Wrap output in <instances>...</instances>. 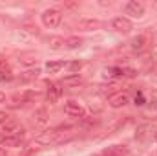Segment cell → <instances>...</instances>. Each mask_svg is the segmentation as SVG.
<instances>
[{"mask_svg":"<svg viewBox=\"0 0 157 156\" xmlns=\"http://www.w3.org/2000/svg\"><path fill=\"white\" fill-rule=\"evenodd\" d=\"M133 101H135V105H137V107H143V105L146 103V101H144L143 92H137V94H135V97H133Z\"/></svg>","mask_w":157,"mask_h":156,"instance_id":"19","label":"cell"},{"mask_svg":"<svg viewBox=\"0 0 157 156\" xmlns=\"http://www.w3.org/2000/svg\"><path fill=\"white\" fill-rule=\"evenodd\" d=\"M152 107L157 109V92H154V101H152Z\"/></svg>","mask_w":157,"mask_h":156,"instance_id":"22","label":"cell"},{"mask_svg":"<svg viewBox=\"0 0 157 156\" xmlns=\"http://www.w3.org/2000/svg\"><path fill=\"white\" fill-rule=\"evenodd\" d=\"M6 101V94L4 92H0V103H4Z\"/></svg>","mask_w":157,"mask_h":156,"instance_id":"23","label":"cell"},{"mask_svg":"<svg viewBox=\"0 0 157 156\" xmlns=\"http://www.w3.org/2000/svg\"><path fill=\"white\" fill-rule=\"evenodd\" d=\"M49 46L57 50V48H62V46H66V40L62 39V37H51V39H49Z\"/></svg>","mask_w":157,"mask_h":156,"instance_id":"15","label":"cell"},{"mask_svg":"<svg viewBox=\"0 0 157 156\" xmlns=\"http://www.w3.org/2000/svg\"><path fill=\"white\" fill-rule=\"evenodd\" d=\"M60 96H62L60 84H59V83H48V99H49L51 103H55V101L60 99Z\"/></svg>","mask_w":157,"mask_h":156,"instance_id":"8","label":"cell"},{"mask_svg":"<svg viewBox=\"0 0 157 156\" xmlns=\"http://www.w3.org/2000/svg\"><path fill=\"white\" fill-rule=\"evenodd\" d=\"M39 74H40V72L37 70V68H35V70H28V72H24L22 79H24V81H28V79H35L37 76H39Z\"/></svg>","mask_w":157,"mask_h":156,"instance_id":"18","label":"cell"},{"mask_svg":"<svg viewBox=\"0 0 157 156\" xmlns=\"http://www.w3.org/2000/svg\"><path fill=\"white\" fill-rule=\"evenodd\" d=\"M24 143V134H4L0 138L2 147H20Z\"/></svg>","mask_w":157,"mask_h":156,"instance_id":"5","label":"cell"},{"mask_svg":"<svg viewBox=\"0 0 157 156\" xmlns=\"http://www.w3.org/2000/svg\"><path fill=\"white\" fill-rule=\"evenodd\" d=\"M0 156H7V153H6V149H0Z\"/></svg>","mask_w":157,"mask_h":156,"instance_id":"24","label":"cell"},{"mask_svg":"<svg viewBox=\"0 0 157 156\" xmlns=\"http://www.w3.org/2000/svg\"><path fill=\"white\" fill-rule=\"evenodd\" d=\"M78 83H80V76L78 74H73L70 77H64V81H62V84H68V86H73V84H78Z\"/></svg>","mask_w":157,"mask_h":156,"instance_id":"16","label":"cell"},{"mask_svg":"<svg viewBox=\"0 0 157 156\" xmlns=\"http://www.w3.org/2000/svg\"><path fill=\"white\" fill-rule=\"evenodd\" d=\"M154 138H155V142H157V132H155V134H154Z\"/></svg>","mask_w":157,"mask_h":156,"instance_id":"26","label":"cell"},{"mask_svg":"<svg viewBox=\"0 0 157 156\" xmlns=\"http://www.w3.org/2000/svg\"><path fill=\"white\" fill-rule=\"evenodd\" d=\"M112 26H113V30H115V31H119V33H130V31L133 30L132 22H130L126 17H117V18H113Z\"/></svg>","mask_w":157,"mask_h":156,"instance_id":"7","label":"cell"},{"mask_svg":"<svg viewBox=\"0 0 157 156\" xmlns=\"http://www.w3.org/2000/svg\"><path fill=\"white\" fill-rule=\"evenodd\" d=\"M40 18H42V24L46 28H57L62 20V13L59 9H46Z\"/></svg>","mask_w":157,"mask_h":156,"instance_id":"2","label":"cell"},{"mask_svg":"<svg viewBox=\"0 0 157 156\" xmlns=\"http://www.w3.org/2000/svg\"><path fill=\"white\" fill-rule=\"evenodd\" d=\"M80 66H82V63H80V61H75V63H71V64H70V70L75 74V72H78V70H80Z\"/></svg>","mask_w":157,"mask_h":156,"instance_id":"20","label":"cell"},{"mask_svg":"<svg viewBox=\"0 0 157 156\" xmlns=\"http://www.w3.org/2000/svg\"><path fill=\"white\" fill-rule=\"evenodd\" d=\"M146 42H148L146 35H137L135 39L132 40V50L133 51H143L146 48Z\"/></svg>","mask_w":157,"mask_h":156,"instance_id":"12","label":"cell"},{"mask_svg":"<svg viewBox=\"0 0 157 156\" xmlns=\"http://www.w3.org/2000/svg\"><path fill=\"white\" fill-rule=\"evenodd\" d=\"M4 132L6 134H24V127L17 121H9L4 125Z\"/></svg>","mask_w":157,"mask_h":156,"instance_id":"10","label":"cell"},{"mask_svg":"<svg viewBox=\"0 0 157 156\" xmlns=\"http://www.w3.org/2000/svg\"><path fill=\"white\" fill-rule=\"evenodd\" d=\"M62 68H64V63H62V61H53V63H48V64H46V70H48L49 74H59Z\"/></svg>","mask_w":157,"mask_h":156,"instance_id":"13","label":"cell"},{"mask_svg":"<svg viewBox=\"0 0 157 156\" xmlns=\"http://www.w3.org/2000/svg\"><path fill=\"white\" fill-rule=\"evenodd\" d=\"M104 154H108V156H126L128 154V147H126V145H110V147L104 151Z\"/></svg>","mask_w":157,"mask_h":156,"instance_id":"9","label":"cell"},{"mask_svg":"<svg viewBox=\"0 0 157 156\" xmlns=\"http://www.w3.org/2000/svg\"><path fill=\"white\" fill-rule=\"evenodd\" d=\"M7 114H6V112H0V125H2V123H7Z\"/></svg>","mask_w":157,"mask_h":156,"instance_id":"21","label":"cell"},{"mask_svg":"<svg viewBox=\"0 0 157 156\" xmlns=\"http://www.w3.org/2000/svg\"><path fill=\"white\" fill-rule=\"evenodd\" d=\"M95 156H108V154H104V153H102V154H95Z\"/></svg>","mask_w":157,"mask_h":156,"instance_id":"25","label":"cell"},{"mask_svg":"<svg viewBox=\"0 0 157 156\" xmlns=\"http://www.w3.org/2000/svg\"><path fill=\"white\" fill-rule=\"evenodd\" d=\"M124 11H126V15H130V17L141 18V17L144 15V6H143V2H139V0H130V2L126 4Z\"/></svg>","mask_w":157,"mask_h":156,"instance_id":"4","label":"cell"},{"mask_svg":"<svg viewBox=\"0 0 157 156\" xmlns=\"http://www.w3.org/2000/svg\"><path fill=\"white\" fill-rule=\"evenodd\" d=\"M66 46L71 48V50L80 48V46H82V39H80V37H70V39H66Z\"/></svg>","mask_w":157,"mask_h":156,"instance_id":"14","label":"cell"},{"mask_svg":"<svg viewBox=\"0 0 157 156\" xmlns=\"http://www.w3.org/2000/svg\"><path fill=\"white\" fill-rule=\"evenodd\" d=\"M11 79H13V74H11V70H9V68L0 70V81H11Z\"/></svg>","mask_w":157,"mask_h":156,"instance_id":"17","label":"cell"},{"mask_svg":"<svg viewBox=\"0 0 157 156\" xmlns=\"http://www.w3.org/2000/svg\"><path fill=\"white\" fill-rule=\"evenodd\" d=\"M128 103H130V97H128V94H126V92L113 94V96L108 99V105H110L112 109H122V107H126Z\"/></svg>","mask_w":157,"mask_h":156,"instance_id":"6","label":"cell"},{"mask_svg":"<svg viewBox=\"0 0 157 156\" xmlns=\"http://www.w3.org/2000/svg\"><path fill=\"white\" fill-rule=\"evenodd\" d=\"M64 112L71 117H84L86 116V109H84L78 101H73V99H70V101L64 105Z\"/></svg>","mask_w":157,"mask_h":156,"instance_id":"3","label":"cell"},{"mask_svg":"<svg viewBox=\"0 0 157 156\" xmlns=\"http://www.w3.org/2000/svg\"><path fill=\"white\" fill-rule=\"evenodd\" d=\"M106 74L110 77H124V76H133L132 70H126V68H119V66H113V68H108Z\"/></svg>","mask_w":157,"mask_h":156,"instance_id":"11","label":"cell"},{"mask_svg":"<svg viewBox=\"0 0 157 156\" xmlns=\"http://www.w3.org/2000/svg\"><path fill=\"white\" fill-rule=\"evenodd\" d=\"M66 130H71V127H57V129H49V130H44L42 134H39L35 138V142L39 145H49V143H57L64 138Z\"/></svg>","mask_w":157,"mask_h":156,"instance_id":"1","label":"cell"}]
</instances>
